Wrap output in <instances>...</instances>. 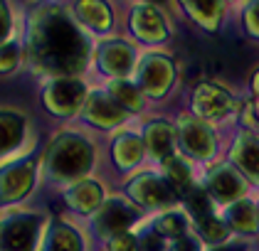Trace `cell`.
Segmentation results:
<instances>
[{
    "label": "cell",
    "instance_id": "cell-24",
    "mask_svg": "<svg viewBox=\"0 0 259 251\" xmlns=\"http://www.w3.org/2000/svg\"><path fill=\"white\" fill-rule=\"evenodd\" d=\"M185 10H190V18L198 22L202 30L215 32L222 18V5L220 3H185Z\"/></svg>",
    "mask_w": 259,
    "mask_h": 251
},
{
    "label": "cell",
    "instance_id": "cell-22",
    "mask_svg": "<svg viewBox=\"0 0 259 251\" xmlns=\"http://www.w3.org/2000/svg\"><path fill=\"white\" fill-rule=\"evenodd\" d=\"M106 91H109V96L114 98L126 114L128 111L136 114V111L143 109V94H141L139 86L134 81H128V79H114V81H109L106 84Z\"/></svg>",
    "mask_w": 259,
    "mask_h": 251
},
{
    "label": "cell",
    "instance_id": "cell-16",
    "mask_svg": "<svg viewBox=\"0 0 259 251\" xmlns=\"http://www.w3.org/2000/svg\"><path fill=\"white\" fill-rule=\"evenodd\" d=\"M131 32L143 42H163L168 37V25L158 8L153 5H136L134 13L128 15Z\"/></svg>",
    "mask_w": 259,
    "mask_h": 251
},
{
    "label": "cell",
    "instance_id": "cell-10",
    "mask_svg": "<svg viewBox=\"0 0 259 251\" xmlns=\"http://www.w3.org/2000/svg\"><path fill=\"white\" fill-rule=\"evenodd\" d=\"M176 79V64L163 55H146L139 62V69H136V86L141 89V94H148V96H163L170 84Z\"/></svg>",
    "mask_w": 259,
    "mask_h": 251
},
{
    "label": "cell",
    "instance_id": "cell-13",
    "mask_svg": "<svg viewBox=\"0 0 259 251\" xmlns=\"http://www.w3.org/2000/svg\"><path fill=\"white\" fill-rule=\"evenodd\" d=\"M178 140H180V148L188 155H193V158H207L215 150L212 128L195 116H180Z\"/></svg>",
    "mask_w": 259,
    "mask_h": 251
},
{
    "label": "cell",
    "instance_id": "cell-6",
    "mask_svg": "<svg viewBox=\"0 0 259 251\" xmlns=\"http://www.w3.org/2000/svg\"><path fill=\"white\" fill-rule=\"evenodd\" d=\"M136 219H139V210L131 202H126L121 197H111L101 205L99 212L92 217V229L101 239H114L119 234L128 232Z\"/></svg>",
    "mask_w": 259,
    "mask_h": 251
},
{
    "label": "cell",
    "instance_id": "cell-35",
    "mask_svg": "<svg viewBox=\"0 0 259 251\" xmlns=\"http://www.w3.org/2000/svg\"><path fill=\"white\" fill-rule=\"evenodd\" d=\"M252 84H254V91H257V94H259V72H257V74H254V79H252Z\"/></svg>",
    "mask_w": 259,
    "mask_h": 251
},
{
    "label": "cell",
    "instance_id": "cell-36",
    "mask_svg": "<svg viewBox=\"0 0 259 251\" xmlns=\"http://www.w3.org/2000/svg\"><path fill=\"white\" fill-rule=\"evenodd\" d=\"M212 251H239L237 246H220V249H212Z\"/></svg>",
    "mask_w": 259,
    "mask_h": 251
},
{
    "label": "cell",
    "instance_id": "cell-20",
    "mask_svg": "<svg viewBox=\"0 0 259 251\" xmlns=\"http://www.w3.org/2000/svg\"><path fill=\"white\" fill-rule=\"evenodd\" d=\"M146 155V145L139 135L134 133H119L111 143V158L116 163V168L121 170H131L136 168Z\"/></svg>",
    "mask_w": 259,
    "mask_h": 251
},
{
    "label": "cell",
    "instance_id": "cell-27",
    "mask_svg": "<svg viewBox=\"0 0 259 251\" xmlns=\"http://www.w3.org/2000/svg\"><path fill=\"white\" fill-rule=\"evenodd\" d=\"M25 62V52H22V42L13 39L8 44L0 47V77H10L20 69V64Z\"/></svg>",
    "mask_w": 259,
    "mask_h": 251
},
{
    "label": "cell",
    "instance_id": "cell-26",
    "mask_svg": "<svg viewBox=\"0 0 259 251\" xmlns=\"http://www.w3.org/2000/svg\"><path fill=\"white\" fill-rule=\"evenodd\" d=\"M153 229L165 239H180V236H185L188 234V222H185V217L180 212H165V214H160L158 219H156V224H153Z\"/></svg>",
    "mask_w": 259,
    "mask_h": 251
},
{
    "label": "cell",
    "instance_id": "cell-12",
    "mask_svg": "<svg viewBox=\"0 0 259 251\" xmlns=\"http://www.w3.org/2000/svg\"><path fill=\"white\" fill-rule=\"evenodd\" d=\"M27 114L20 109L0 106V165L20 158L22 145L27 143Z\"/></svg>",
    "mask_w": 259,
    "mask_h": 251
},
{
    "label": "cell",
    "instance_id": "cell-2",
    "mask_svg": "<svg viewBox=\"0 0 259 251\" xmlns=\"http://www.w3.org/2000/svg\"><path fill=\"white\" fill-rule=\"evenodd\" d=\"M97 160L92 138L74 128H62L52 135L40 158V175L45 182L69 187L79 180H87Z\"/></svg>",
    "mask_w": 259,
    "mask_h": 251
},
{
    "label": "cell",
    "instance_id": "cell-8",
    "mask_svg": "<svg viewBox=\"0 0 259 251\" xmlns=\"http://www.w3.org/2000/svg\"><path fill=\"white\" fill-rule=\"evenodd\" d=\"M79 118L94 128L111 131V128H119L121 123H126L128 114L109 96L106 89H89V96H87V104L81 109Z\"/></svg>",
    "mask_w": 259,
    "mask_h": 251
},
{
    "label": "cell",
    "instance_id": "cell-4",
    "mask_svg": "<svg viewBox=\"0 0 259 251\" xmlns=\"http://www.w3.org/2000/svg\"><path fill=\"white\" fill-rule=\"evenodd\" d=\"M47 214L8 210L0 214V251H37Z\"/></svg>",
    "mask_w": 259,
    "mask_h": 251
},
{
    "label": "cell",
    "instance_id": "cell-37",
    "mask_svg": "<svg viewBox=\"0 0 259 251\" xmlns=\"http://www.w3.org/2000/svg\"><path fill=\"white\" fill-rule=\"evenodd\" d=\"M257 116H259V104H257Z\"/></svg>",
    "mask_w": 259,
    "mask_h": 251
},
{
    "label": "cell",
    "instance_id": "cell-17",
    "mask_svg": "<svg viewBox=\"0 0 259 251\" xmlns=\"http://www.w3.org/2000/svg\"><path fill=\"white\" fill-rule=\"evenodd\" d=\"M72 18L77 20L81 30L92 32V35H106L114 25V15L111 8L106 3H97V0H84V3H74L69 5Z\"/></svg>",
    "mask_w": 259,
    "mask_h": 251
},
{
    "label": "cell",
    "instance_id": "cell-31",
    "mask_svg": "<svg viewBox=\"0 0 259 251\" xmlns=\"http://www.w3.org/2000/svg\"><path fill=\"white\" fill-rule=\"evenodd\" d=\"M139 249L141 251H165V241L153 227L139 234Z\"/></svg>",
    "mask_w": 259,
    "mask_h": 251
},
{
    "label": "cell",
    "instance_id": "cell-5",
    "mask_svg": "<svg viewBox=\"0 0 259 251\" xmlns=\"http://www.w3.org/2000/svg\"><path fill=\"white\" fill-rule=\"evenodd\" d=\"M40 180V163L35 155H20L0 165V210H13L35 192Z\"/></svg>",
    "mask_w": 259,
    "mask_h": 251
},
{
    "label": "cell",
    "instance_id": "cell-25",
    "mask_svg": "<svg viewBox=\"0 0 259 251\" xmlns=\"http://www.w3.org/2000/svg\"><path fill=\"white\" fill-rule=\"evenodd\" d=\"M227 222L237 232H252L257 227V210L252 202H235L227 210Z\"/></svg>",
    "mask_w": 259,
    "mask_h": 251
},
{
    "label": "cell",
    "instance_id": "cell-28",
    "mask_svg": "<svg viewBox=\"0 0 259 251\" xmlns=\"http://www.w3.org/2000/svg\"><path fill=\"white\" fill-rule=\"evenodd\" d=\"M180 199L185 202L188 212L193 214L195 219H202V217H207V214H210V194H207V190H205V187L193 185V187L183 194Z\"/></svg>",
    "mask_w": 259,
    "mask_h": 251
},
{
    "label": "cell",
    "instance_id": "cell-33",
    "mask_svg": "<svg viewBox=\"0 0 259 251\" xmlns=\"http://www.w3.org/2000/svg\"><path fill=\"white\" fill-rule=\"evenodd\" d=\"M173 251H200V244L198 239H193V236H180V239H176L173 241Z\"/></svg>",
    "mask_w": 259,
    "mask_h": 251
},
{
    "label": "cell",
    "instance_id": "cell-23",
    "mask_svg": "<svg viewBox=\"0 0 259 251\" xmlns=\"http://www.w3.org/2000/svg\"><path fill=\"white\" fill-rule=\"evenodd\" d=\"M163 180L176 190L178 197H183V194L193 187V175H190V168H188V163H185L183 158H178V155H173V158L163 160Z\"/></svg>",
    "mask_w": 259,
    "mask_h": 251
},
{
    "label": "cell",
    "instance_id": "cell-9",
    "mask_svg": "<svg viewBox=\"0 0 259 251\" xmlns=\"http://www.w3.org/2000/svg\"><path fill=\"white\" fill-rule=\"evenodd\" d=\"M94 62H97L101 74L109 77L111 81L126 79L136 67V52L123 39H104L94 49Z\"/></svg>",
    "mask_w": 259,
    "mask_h": 251
},
{
    "label": "cell",
    "instance_id": "cell-34",
    "mask_svg": "<svg viewBox=\"0 0 259 251\" xmlns=\"http://www.w3.org/2000/svg\"><path fill=\"white\" fill-rule=\"evenodd\" d=\"M247 30L259 37V3H254V5L247 10Z\"/></svg>",
    "mask_w": 259,
    "mask_h": 251
},
{
    "label": "cell",
    "instance_id": "cell-3",
    "mask_svg": "<svg viewBox=\"0 0 259 251\" xmlns=\"http://www.w3.org/2000/svg\"><path fill=\"white\" fill-rule=\"evenodd\" d=\"M87 96H89V86L79 77H50L40 86V101L45 111L64 121L79 116Z\"/></svg>",
    "mask_w": 259,
    "mask_h": 251
},
{
    "label": "cell",
    "instance_id": "cell-11",
    "mask_svg": "<svg viewBox=\"0 0 259 251\" xmlns=\"http://www.w3.org/2000/svg\"><path fill=\"white\" fill-rule=\"evenodd\" d=\"M87 241L81 229L67 217H47L37 251H84Z\"/></svg>",
    "mask_w": 259,
    "mask_h": 251
},
{
    "label": "cell",
    "instance_id": "cell-21",
    "mask_svg": "<svg viewBox=\"0 0 259 251\" xmlns=\"http://www.w3.org/2000/svg\"><path fill=\"white\" fill-rule=\"evenodd\" d=\"M232 158L252 180L259 182V138L252 133H242L235 143Z\"/></svg>",
    "mask_w": 259,
    "mask_h": 251
},
{
    "label": "cell",
    "instance_id": "cell-19",
    "mask_svg": "<svg viewBox=\"0 0 259 251\" xmlns=\"http://www.w3.org/2000/svg\"><path fill=\"white\" fill-rule=\"evenodd\" d=\"M146 150L153 155L156 160H168L173 158V143H176V131L170 123L165 121H153L143 128V135H141Z\"/></svg>",
    "mask_w": 259,
    "mask_h": 251
},
{
    "label": "cell",
    "instance_id": "cell-18",
    "mask_svg": "<svg viewBox=\"0 0 259 251\" xmlns=\"http://www.w3.org/2000/svg\"><path fill=\"white\" fill-rule=\"evenodd\" d=\"M244 192V182L232 168L218 165L207 173V194L218 202H232Z\"/></svg>",
    "mask_w": 259,
    "mask_h": 251
},
{
    "label": "cell",
    "instance_id": "cell-30",
    "mask_svg": "<svg viewBox=\"0 0 259 251\" xmlns=\"http://www.w3.org/2000/svg\"><path fill=\"white\" fill-rule=\"evenodd\" d=\"M15 35V13H13V5L10 3H3L0 0V47L13 42Z\"/></svg>",
    "mask_w": 259,
    "mask_h": 251
},
{
    "label": "cell",
    "instance_id": "cell-29",
    "mask_svg": "<svg viewBox=\"0 0 259 251\" xmlns=\"http://www.w3.org/2000/svg\"><path fill=\"white\" fill-rule=\"evenodd\" d=\"M198 232H200V236H202L205 241H210V244H218L222 239H227V227H225V222L218 219V217H212V214L198 219Z\"/></svg>",
    "mask_w": 259,
    "mask_h": 251
},
{
    "label": "cell",
    "instance_id": "cell-14",
    "mask_svg": "<svg viewBox=\"0 0 259 251\" xmlns=\"http://www.w3.org/2000/svg\"><path fill=\"white\" fill-rule=\"evenodd\" d=\"M62 199H64V205L69 207V212L84 214V217H94V214L99 212L101 205L106 202V194H104V187H101L97 180L87 177V180H79V182L64 187Z\"/></svg>",
    "mask_w": 259,
    "mask_h": 251
},
{
    "label": "cell",
    "instance_id": "cell-7",
    "mask_svg": "<svg viewBox=\"0 0 259 251\" xmlns=\"http://www.w3.org/2000/svg\"><path fill=\"white\" fill-rule=\"evenodd\" d=\"M126 190H128V197L139 207H148V210H165V207H170L178 199L176 190L163 177H158V175H153V173L136 175L126 185Z\"/></svg>",
    "mask_w": 259,
    "mask_h": 251
},
{
    "label": "cell",
    "instance_id": "cell-32",
    "mask_svg": "<svg viewBox=\"0 0 259 251\" xmlns=\"http://www.w3.org/2000/svg\"><path fill=\"white\" fill-rule=\"evenodd\" d=\"M109 251H141L139 249V236H134L131 232L119 234V236L109 239Z\"/></svg>",
    "mask_w": 259,
    "mask_h": 251
},
{
    "label": "cell",
    "instance_id": "cell-15",
    "mask_svg": "<svg viewBox=\"0 0 259 251\" xmlns=\"http://www.w3.org/2000/svg\"><path fill=\"white\" fill-rule=\"evenodd\" d=\"M235 109V98L212 81H202L193 91V111L202 118H222Z\"/></svg>",
    "mask_w": 259,
    "mask_h": 251
},
{
    "label": "cell",
    "instance_id": "cell-1",
    "mask_svg": "<svg viewBox=\"0 0 259 251\" xmlns=\"http://www.w3.org/2000/svg\"><path fill=\"white\" fill-rule=\"evenodd\" d=\"M25 62L32 72L50 77H79L89 64V37L69 10L45 5L30 13L22 37Z\"/></svg>",
    "mask_w": 259,
    "mask_h": 251
}]
</instances>
